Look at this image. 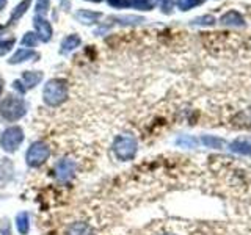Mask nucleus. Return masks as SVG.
Masks as SVG:
<instances>
[{"label":"nucleus","mask_w":251,"mask_h":235,"mask_svg":"<svg viewBox=\"0 0 251 235\" xmlns=\"http://www.w3.org/2000/svg\"><path fill=\"white\" fill-rule=\"evenodd\" d=\"M75 168H77V164L74 160L61 159L57 164H55V176H57V179L61 180V182H66V180H69L74 176Z\"/></svg>","instance_id":"obj_6"},{"label":"nucleus","mask_w":251,"mask_h":235,"mask_svg":"<svg viewBox=\"0 0 251 235\" xmlns=\"http://www.w3.org/2000/svg\"><path fill=\"white\" fill-rule=\"evenodd\" d=\"M215 19L212 18V16H204V18H200V19H196L195 24H201V25H210V24H214Z\"/></svg>","instance_id":"obj_25"},{"label":"nucleus","mask_w":251,"mask_h":235,"mask_svg":"<svg viewBox=\"0 0 251 235\" xmlns=\"http://www.w3.org/2000/svg\"><path fill=\"white\" fill-rule=\"evenodd\" d=\"M30 3H31V0H22V2L14 8V11H13V14H11V19H10V22H14V21H18L21 16H24V13H25L27 10H28V6H30Z\"/></svg>","instance_id":"obj_15"},{"label":"nucleus","mask_w":251,"mask_h":235,"mask_svg":"<svg viewBox=\"0 0 251 235\" xmlns=\"http://www.w3.org/2000/svg\"><path fill=\"white\" fill-rule=\"evenodd\" d=\"M33 24H35V28H36V36L41 39V41H44V43L50 41V38H52V27H50V24L47 22L46 19H43L41 16H35Z\"/></svg>","instance_id":"obj_7"},{"label":"nucleus","mask_w":251,"mask_h":235,"mask_svg":"<svg viewBox=\"0 0 251 235\" xmlns=\"http://www.w3.org/2000/svg\"><path fill=\"white\" fill-rule=\"evenodd\" d=\"M130 5H135L138 8H151V3H149V0H132Z\"/></svg>","instance_id":"obj_26"},{"label":"nucleus","mask_w":251,"mask_h":235,"mask_svg":"<svg viewBox=\"0 0 251 235\" xmlns=\"http://www.w3.org/2000/svg\"><path fill=\"white\" fill-rule=\"evenodd\" d=\"M157 2H159L162 11L168 14L173 10V3H175V0H157Z\"/></svg>","instance_id":"obj_23"},{"label":"nucleus","mask_w":251,"mask_h":235,"mask_svg":"<svg viewBox=\"0 0 251 235\" xmlns=\"http://www.w3.org/2000/svg\"><path fill=\"white\" fill-rule=\"evenodd\" d=\"M22 80H24V85H25V90L35 88V86L43 80V72H39V70H25V72L22 74Z\"/></svg>","instance_id":"obj_9"},{"label":"nucleus","mask_w":251,"mask_h":235,"mask_svg":"<svg viewBox=\"0 0 251 235\" xmlns=\"http://www.w3.org/2000/svg\"><path fill=\"white\" fill-rule=\"evenodd\" d=\"M2 234L3 235H10V221L3 219L2 221Z\"/></svg>","instance_id":"obj_27"},{"label":"nucleus","mask_w":251,"mask_h":235,"mask_svg":"<svg viewBox=\"0 0 251 235\" xmlns=\"http://www.w3.org/2000/svg\"><path fill=\"white\" fill-rule=\"evenodd\" d=\"M22 46H28V47H35L36 43H38V38L35 33H31V31H28V33H25V36L22 38Z\"/></svg>","instance_id":"obj_21"},{"label":"nucleus","mask_w":251,"mask_h":235,"mask_svg":"<svg viewBox=\"0 0 251 235\" xmlns=\"http://www.w3.org/2000/svg\"><path fill=\"white\" fill-rule=\"evenodd\" d=\"M49 5H50V0H38V2H36V6H35L36 16L46 14L47 10H49Z\"/></svg>","instance_id":"obj_20"},{"label":"nucleus","mask_w":251,"mask_h":235,"mask_svg":"<svg viewBox=\"0 0 251 235\" xmlns=\"http://www.w3.org/2000/svg\"><path fill=\"white\" fill-rule=\"evenodd\" d=\"M229 149L235 154L242 155H251V138H239L234 140L229 144Z\"/></svg>","instance_id":"obj_8"},{"label":"nucleus","mask_w":251,"mask_h":235,"mask_svg":"<svg viewBox=\"0 0 251 235\" xmlns=\"http://www.w3.org/2000/svg\"><path fill=\"white\" fill-rule=\"evenodd\" d=\"M80 46V38H78L77 35H71L68 38H65V41H63L61 44V52H71V50H74L75 47Z\"/></svg>","instance_id":"obj_14"},{"label":"nucleus","mask_w":251,"mask_h":235,"mask_svg":"<svg viewBox=\"0 0 251 235\" xmlns=\"http://www.w3.org/2000/svg\"><path fill=\"white\" fill-rule=\"evenodd\" d=\"M16 226H18V231L21 235H27L30 231V216L27 212H22L16 218Z\"/></svg>","instance_id":"obj_12"},{"label":"nucleus","mask_w":251,"mask_h":235,"mask_svg":"<svg viewBox=\"0 0 251 235\" xmlns=\"http://www.w3.org/2000/svg\"><path fill=\"white\" fill-rule=\"evenodd\" d=\"M5 3H6V0H0V10H2V8L5 6Z\"/></svg>","instance_id":"obj_29"},{"label":"nucleus","mask_w":251,"mask_h":235,"mask_svg":"<svg viewBox=\"0 0 251 235\" xmlns=\"http://www.w3.org/2000/svg\"><path fill=\"white\" fill-rule=\"evenodd\" d=\"M100 18V13H91V11H78L77 13V19L83 22V24H93Z\"/></svg>","instance_id":"obj_16"},{"label":"nucleus","mask_w":251,"mask_h":235,"mask_svg":"<svg viewBox=\"0 0 251 235\" xmlns=\"http://www.w3.org/2000/svg\"><path fill=\"white\" fill-rule=\"evenodd\" d=\"M113 152L118 160L129 162L133 160V157L137 155V140L132 135H118L113 141Z\"/></svg>","instance_id":"obj_3"},{"label":"nucleus","mask_w":251,"mask_h":235,"mask_svg":"<svg viewBox=\"0 0 251 235\" xmlns=\"http://www.w3.org/2000/svg\"><path fill=\"white\" fill-rule=\"evenodd\" d=\"M176 143H177L179 146H184V147H195L196 144H198V140H195L193 137L184 135V137L177 138Z\"/></svg>","instance_id":"obj_18"},{"label":"nucleus","mask_w":251,"mask_h":235,"mask_svg":"<svg viewBox=\"0 0 251 235\" xmlns=\"http://www.w3.org/2000/svg\"><path fill=\"white\" fill-rule=\"evenodd\" d=\"M201 2L202 0H177V8L182 11H187V10H190V8L200 5Z\"/></svg>","instance_id":"obj_19"},{"label":"nucleus","mask_w":251,"mask_h":235,"mask_svg":"<svg viewBox=\"0 0 251 235\" xmlns=\"http://www.w3.org/2000/svg\"><path fill=\"white\" fill-rule=\"evenodd\" d=\"M107 2L115 8H126L130 5V0H107Z\"/></svg>","instance_id":"obj_24"},{"label":"nucleus","mask_w":251,"mask_h":235,"mask_svg":"<svg viewBox=\"0 0 251 235\" xmlns=\"http://www.w3.org/2000/svg\"><path fill=\"white\" fill-rule=\"evenodd\" d=\"M33 57H36V53L33 52V50H28V49H21V50H18L16 52L13 57L8 60L11 63V65H18V63H22V61H25V60H28V58H33Z\"/></svg>","instance_id":"obj_13"},{"label":"nucleus","mask_w":251,"mask_h":235,"mask_svg":"<svg viewBox=\"0 0 251 235\" xmlns=\"http://www.w3.org/2000/svg\"><path fill=\"white\" fill-rule=\"evenodd\" d=\"M200 141H201L204 146H207V147L222 149L225 146V141L222 138H217V137H209V135H206V137H202Z\"/></svg>","instance_id":"obj_17"},{"label":"nucleus","mask_w":251,"mask_h":235,"mask_svg":"<svg viewBox=\"0 0 251 235\" xmlns=\"http://www.w3.org/2000/svg\"><path fill=\"white\" fill-rule=\"evenodd\" d=\"M14 46V39H6V41H0V57H3L8 52L11 50V47Z\"/></svg>","instance_id":"obj_22"},{"label":"nucleus","mask_w":251,"mask_h":235,"mask_svg":"<svg viewBox=\"0 0 251 235\" xmlns=\"http://www.w3.org/2000/svg\"><path fill=\"white\" fill-rule=\"evenodd\" d=\"M25 113H27V107L22 97L10 94V96H6L0 102V115H2L3 119L6 121L16 122V121H19L21 118L25 116Z\"/></svg>","instance_id":"obj_2"},{"label":"nucleus","mask_w":251,"mask_h":235,"mask_svg":"<svg viewBox=\"0 0 251 235\" xmlns=\"http://www.w3.org/2000/svg\"><path fill=\"white\" fill-rule=\"evenodd\" d=\"M68 235H94V232H93L90 224L78 221V223H74V224L69 226Z\"/></svg>","instance_id":"obj_10"},{"label":"nucleus","mask_w":251,"mask_h":235,"mask_svg":"<svg viewBox=\"0 0 251 235\" xmlns=\"http://www.w3.org/2000/svg\"><path fill=\"white\" fill-rule=\"evenodd\" d=\"M222 22L225 25H235V27H243L245 25V22H243V18L237 13V11H229L226 13L223 18H222Z\"/></svg>","instance_id":"obj_11"},{"label":"nucleus","mask_w":251,"mask_h":235,"mask_svg":"<svg viewBox=\"0 0 251 235\" xmlns=\"http://www.w3.org/2000/svg\"><path fill=\"white\" fill-rule=\"evenodd\" d=\"M2 93H3V80L0 78V96H2Z\"/></svg>","instance_id":"obj_28"},{"label":"nucleus","mask_w":251,"mask_h":235,"mask_svg":"<svg viewBox=\"0 0 251 235\" xmlns=\"http://www.w3.org/2000/svg\"><path fill=\"white\" fill-rule=\"evenodd\" d=\"M43 99L47 105L58 107L68 99V83L61 78H52L46 83L43 91Z\"/></svg>","instance_id":"obj_1"},{"label":"nucleus","mask_w":251,"mask_h":235,"mask_svg":"<svg viewBox=\"0 0 251 235\" xmlns=\"http://www.w3.org/2000/svg\"><path fill=\"white\" fill-rule=\"evenodd\" d=\"M24 141V130L19 125H11L2 132L0 135V147L3 149L5 152L13 154L18 151V147L22 144Z\"/></svg>","instance_id":"obj_4"},{"label":"nucleus","mask_w":251,"mask_h":235,"mask_svg":"<svg viewBox=\"0 0 251 235\" xmlns=\"http://www.w3.org/2000/svg\"><path fill=\"white\" fill-rule=\"evenodd\" d=\"M49 155H50L49 146H47L44 141H35V143H31L28 147V151L25 154V160L28 166L39 168L47 162Z\"/></svg>","instance_id":"obj_5"},{"label":"nucleus","mask_w":251,"mask_h":235,"mask_svg":"<svg viewBox=\"0 0 251 235\" xmlns=\"http://www.w3.org/2000/svg\"><path fill=\"white\" fill-rule=\"evenodd\" d=\"M91 2H100V0H91Z\"/></svg>","instance_id":"obj_30"},{"label":"nucleus","mask_w":251,"mask_h":235,"mask_svg":"<svg viewBox=\"0 0 251 235\" xmlns=\"http://www.w3.org/2000/svg\"><path fill=\"white\" fill-rule=\"evenodd\" d=\"M61 2H63V3H65V5H66V2H65V0H61Z\"/></svg>","instance_id":"obj_31"}]
</instances>
